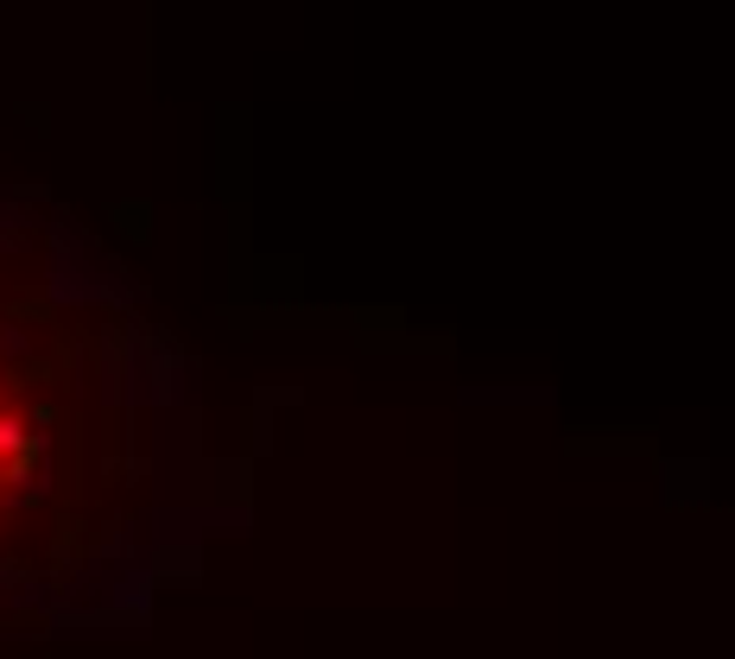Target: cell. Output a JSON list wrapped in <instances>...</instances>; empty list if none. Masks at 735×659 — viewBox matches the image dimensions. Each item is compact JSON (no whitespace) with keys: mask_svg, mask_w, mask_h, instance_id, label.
<instances>
[{"mask_svg":"<svg viewBox=\"0 0 735 659\" xmlns=\"http://www.w3.org/2000/svg\"><path fill=\"white\" fill-rule=\"evenodd\" d=\"M26 450H38V438L26 432V419L0 412V463H13V457H26Z\"/></svg>","mask_w":735,"mask_h":659,"instance_id":"6da1fadb","label":"cell"}]
</instances>
